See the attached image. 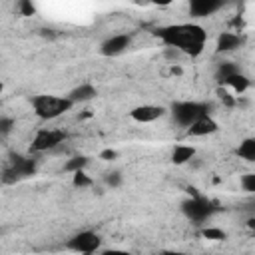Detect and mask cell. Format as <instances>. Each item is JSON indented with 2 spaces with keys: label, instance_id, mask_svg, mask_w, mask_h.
<instances>
[{
  "label": "cell",
  "instance_id": "obj_1",
  "mask_svg": "<svg viewBox=\"0 0 255 255\" xmlns=\"http://www.w3.org/2000/svg\"><path fill=\"white\" fill-rule=\"evenodd\" d=\"M155 36L167 48H173L179 54H187V56H199L207 42L205 28L199 24H191V22L161 26L155 30Z\"/></svg>",
  "mask_w": 255,
  "mask_h": 255
},
{
  "label": "cell",
  "instance_id": "obj_2",
  "mask_svg": "<svg viewBox=\"0 0 255 255\" xmlns=\"http://www.w3.org/2000/svg\"><path fill=\"white\" fill-rule=\"evenodd\" d=\"M36 171H38V161L34 157H26V155H20V153H10L8 165L4 167V171L0 175V181L4 185H14L22 179L32 177Z\"/></svg>",
  "mask_w": 255,
  "mask_h": 255
},
{
  "label": "cell",
  "instance_id": "obj_3",
  "mask_svg": "<svg viewBox=\"0 0 255 255\" xmlns=\"http://www.w3.org/2000/svg\"><path fill=\"white\" fill-rule=\"evenodd\" d=\"M32 110L40 120H56L62 114L72 110V102L66 96H50V94H40L32 98Z\"/></svg>",
  "mask_w": 255,
  "mask_h": 255
},
{
  "label": "cell",
  "instance_id": "obj_4",
  "mask_svg": "<svg viewBox=\"0 0 255 255\" xmlns=\"http://www.w3.org/2000/svg\"><path fill=\"white\" fill-rule=\"evenodd\" d=\"M219 211V205L213 199H207L199 193H195L193 197L181 201V213L191 221V223H203L207 219L213 217V213Z\"/></svg>",
  "mask_w": 255,
  "mask_h": 255
},
{
  "label": "cell",
  "instance_id": "obj_5",
  "mask_svg": "<svg viewBox=\"0 0 255 255\" xmlns=\"http://www.w3.org/2000/svg\"><path fill=\"white\" fill-rule=\"evenodd\" d=\"M211 104L207 102H173L171 104V118L177 126L189 128L203 116H209Z\"/></svg>",
  "mask_w": 255,
  "mask_h": 255
},
{
  "label": "cell",
  "instance_id": "obj_6",
  "mask_svg": "<svg viewBox=\"0 0 255 255\" xmlns=\"http://www.w3.org/2000/svg\"><path fill=\"white\" fill-rule=\"evenodd\" d=\"M66 247L74 253H82V255H92L102 247V237L94 231H80L76 235H72L66 243Z\"/></svg>",
  "mask_w": 255,
  "mask_h": 255
},
{
  "label": "cell",
  "instance_id": "obj_7",
  "mask_svg": "<svg viewBox=\"0 0 255 255\" xmlns=\"http://www.w3.org/2000/svg\"><path fill=\"white\" fill-rule=\"evenodd\" d=\"M68 133L64 129H38L34 139H32V151H52L60 147L66 141Z\"/></svg>",
  "mask_w": 255,
  "mask_h": 255
},
{
  "label": "cell",
  "instance_id": "obj_8",
  "mask_svg": "<svg viewBox=\"0 0 255 255\" xmlns=\"http://www.w3.org/2000/svg\"><path fill=\"white\" fill-rule=\"evenodd\" d=\"M129 44H131V36H128V34H114V36L106 38L100 44V54L108 56V58H114V56L124 54L129 48Z\"/></svg>",
  "mask_w": 255,
  "mask_h": 255
},
{
  "label": "cell",
  "instance_id": "obj_9",
  "mask_svg": "<svg viewBox=\"0 0 255 255\" xmlns=\"http://www.w3.org/2000/svg\"><path fill=\"white\" fill-rule=\"evenodd\" d=\"M165 116V108L163 106H153V104H143V106H137L129 112V118L137 124H151L159 118Z\"/></svg>",
  "mask_w": 255,
  "mask_h": 255
},
{
  "label": "cell",
  "instance_id": "obj_10",
  "mask_svg": "<svg viewBox=\"0 0 255 255\" xmlns=\"http://www.w3.org/2000/svg\"><path fill=\"white\" fill-rule=\"evenodd\" d=\"M219 129V124L211 118V116H203L199 118L197 122H193L189 128H187V135H193V137H203V135H211Z\"/></svg>",
  "mask_w": 255,
  "mask_h": 255
},
{
  "label": "cell",
  "instance_id": "obj_11",
  "mask_svg": "<svg viewBox=\"0 0 255 255\" xmlns=\"http://www.w3.org/2000/svg\"><path fill=\"white\" fill-rule=\"evenodd\" d=\"M221 6H223V2H219V0H193L189 4V14L195 18H205V16L215 14Z\"/></svg>",
  "mask_w": 255,
  "mask_h": 255
},
{
  "label": "cell",
  "instance_id": "obj_12",
  "mask_svg": "<svg viewBox=\"0 0 255 255\" xmlns=\"http://www.w3.org/2000/svg\"><path fill=\"white\" fill-rule=\"evenodd\" d=\"M96 96H98L96 86H92V84H80V86H76L66 98H68L72 104H86V102L94 100Z\"/></svg>",
  "mask_w": 255,
  "mask_h": 255
},
{
  "label": "cell",
  "instance_id": "obj_13",
  "mask_svg": "<svg viewBox=\"0 0 255 255\" xmlns=\"http://www.w3.org/2000/svg\"><path fill=\"white\" fill-rule=\"evenodd\" d=\"M243 44V38L239 36V34H235V32H221L219 36H217V52L221 54V52H233L235 48H239Z\"/></svg>",
  "mask_w": 255,
  "mask_h": 255
},
{
  "label": "cell",
  "instance_id": "obj_14",
  "mask_svg": "<svg viewBox=\"0 0 255 255\" xmlns=\"http://www.w3.org/2000/svg\"><path fill=\"white\" fill-rule=\"evenodd\" d=\"M195 157V147H191V145H175L173 147V151H171V163H175V165H183V163H187V161H191Z\"/></svg>",
  "mask_w": 255,
  "mask_h": 255
},
{
  "label": "cell",
  "instance_id": "obj_15",
  "mask_svg": "<svg viewBox=\"0 0 255 255\" xmlns=\"http://www.w3.org/2000/svg\"><path fill=\"white\" fill-rule=\"evenodd\" d=\"M235 153H237L241 159L253 163V161H255V137H245V139L239 143V147L235 149Z\"/></svg>",
  "mask_w": 255,
  "mask_h": 255
},
{
  "label": "cell",
  "instance_id": "obj_16",
  "mask_svg": "<svg viewBox=\"0 0 255 255\" xmlns=\"http://www.w3.org/2000/svg\"><path fill=\"white\" fill-rule=\"evenodd\" d=\"M235 74H239V68H237V64H233V62H221L219 66H217V70H215V80L219 82V84H225L231 76H235Z\"/></svg>",
  "mask_w": 255,
  "mask_h": 255
},
{
  "label": "cell",
  "instance_id": "obj_17",
  "mask_svg": "<svg viewBox=\"0 0 255 255\" xmlns=\"http://www.w3.org/2000/svg\"><path fill=\"white\" fill-rule=\"evenodd\" d=\"M223 86H229V88H233L237 94H243V92H247L249 90V86H251V80L245 76V74H235V76H231Z\"/></svg>",
  "mask_w": 255,
  "mask_h": 255
},
{
  "label": "cell",
  "instance_id": "obj_18",
  "mask_svg": "<svg viewBox=\"0 0 255 255\" xmlns=\"http://www.w3.org/2000/svg\"><path fill=\"white\" fill-rule=\"evenodd\" d=\"M88 163H90V157H86V155H74V157H70V159L64 163V171H68V173L84 171V169L88 167Z\"/></svg>",
  "mask_w": 255,
  "mask_h": 255
},
{
  "label": "cell",
  "instance_id": "obj_19",
  "mask_svg": "<svg viewBox=\"0 0 255 255\" xmlns=\"http://www.w3.org/2000/svg\"><path fill=\"white\" fill-rule=\"evenodd\" d=\"M72 185H74V187H80V189L92 187V185H94V179H92L86 171H76L74 177H72Z\"/></svg>",
  "mask_w": 255,
  "mask_h": 255
},
{
  "label": "cell",
  "instance_id": "obj_20",
  "mask_svg": "<svg viewBox=\"0 0 255 255\" xmlns=\"http://www.w3.org/2000/svg\"><path fill=\"white\" fill-rule=\"evenodd\" d=\"M14 128H16L14 118H10V116H0V137L10 135V133L14 131Z\"/></svg>",
  "mask_w": 255,
  "mask_h": 255
},
{
  "label": "cell",
  "instance_id": "obj_21",
  "mask_svg": "<svg viewBox=\"0 0 255 255\" xmlns=\"http://www.w3.org/2000/svg\"><path fill=\"white\" fill-rule=\"evenodd\" d=\"M104 181H106L108 187L116 189V187H120V185L124 183V177H122V173H120L118 169H114V171H108V173L104 175Z\"/></svg>",
  "mask_w": 255,
  "mask_h": 255
},
{
  "label": "cell",
  "instance_id": "obj_22",
  "mask_svg": "<svg viewBox=\"0 0 255 255\" xmlns=\"http://www.w3.org/2000/svg\"><path fill=\"white\" fill-rule=\"evenodd\" d=\"M201 235L205 239H211V241H223V239H227V233L221 231V229H217V227H205V229H201Z\"/></svg>",
  "mask_w": 255,
  "mask_h": 255
},
{
  "label": "cell",
  "instance_id": "obj_23",
  "mask_svg": "<svg viewBox=\"0 0 255 255\" xmlns=\"http://www.w3.org/2000/svg\"><path fill=\"white\" fill-rule=\"evenodd\" d=\"M16 8H18V12H20L22 16H32V14L36 12L34 4H32V2H28V0H20V2L16 4Z\"/></svg>",
  "mask_w": 255,
  "mask_h": 255
},
{
  "label": "cell",
  "instance_id": "obj_24",
  "mask_svg": "<svg viewBox=\"0 0 255 255\" xmlns=\"http://www.w3.org/2000/svg\"><path fill=\"white\" fill-rule=\"evenodd\" d=\"M241 185H243L245 191L253 193V191H255V173H245V175L241 177Z\"/></svg>",
  "mask_w": 255,
  "mask_h": 255
},
{
  "label": "cell",
  "instance_id": "obj_25",
  "mask_svg": "<svg viewBox=\"0 0 255 255\" xmlns=\"http://www.w3.org/2000/svg\"><path fill=\"white\" fill-rule=\"evenodd\" d=\"M217 94H219V98H221V102H225V106H229V108H233V106L237 104V102H235V100H233V98H231V96H229V94H227V92H225L223 88H219V90H217Z\"/></svg>",
  "mask_w": 255,
  "mask_h": 255
},
{
  "label": "cell",
  "instance_id": "obj_26",
  "mask_svg": "<svg viewBox=\"0 0 255 255\" xmlns=\"http://www.w3.org/2000/svg\"><path fill=\"white\" fill-rule=\"evenodd\" d=\"M118 157V151L116 149H104L102 153H100V159H104V161H112V159H116Z\"/></svg>",
  "mask_w": 255,
  "mask_h": 255
},
{
  "label": "cell",
  "instance_id": "obj_27",
  "mask_svg": "<svg viewBox=\"0 0 255 255\" xmlns=\"http://www.w3.org/2000/svg\"><path fill=\"white\" fill-rule=\"evenodd\" d=\"M100 255H131V253L129 251H124V249H106Z\"/></svg>",
  "mask_w": 255,
  "mask_h": 255
},
{
  "label": "cell",
  "instance_id": "obj_28",
  "mask_svg": "<svg viewBox=\"0 0 255 255\" xmlns=\"http://www.w3.org/2000/svg\"><path fill=\"white\" fill-rule=\"evenodd\" d=\"M165 58H169V60H177L179 58V52L177 50H173V48H165Z\"/></svg>",
  "mask_w": 255,
  "mask_h": 255
},
{
  "label": "cell",
  "instance_id": "obj_29",
  "mask_svg": "<svg viewBox=\"0 0 255 255\" xmlns=\"http://www.w3.org/2000/svg\"><path fill=\"white\" fill-rule=\"evenodd\" d=\"M161 255H191V253H181V251H165Z\"/></svg>",
  "mask_w": 255,
  "mask_h": 255
},
{
  "label": "cell",
  "instance_id": "obj_30",
  "mask_svg": "<svg viewBox=\"0 0 255 255\" xmlns=\"http://www.w3.org/2000/svg\"><path fill=\"white\" fill-rule=\"evenodd\" d=\"M2 90H4V84H2V82H0V94H2Z\"/></svg>",
  "mask_w": 255,
  "mask_h": 255
}]
</instances>
